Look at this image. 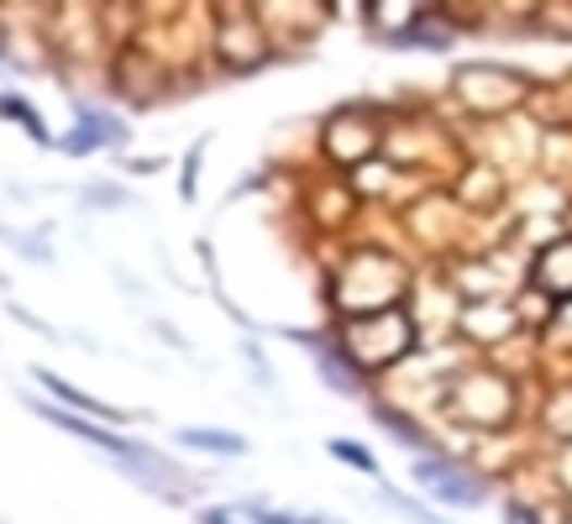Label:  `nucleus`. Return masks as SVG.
<instances>
[{"mask_svg": "<svg viewBox=\"0 0 572 524\" xmlns=\"http://www.w3.org/2000/svg\"><path fill=\"white\" fill-rule=\"evenodd\" d=\"M410 472H415V483L436 488V498H442V503H468V509H473V503H483L478 483H468V477H462L452 462H436V457H431V462H415Z\"/></svg>", "mask_w": 572, "mask_h": 524, "instance_id": "f257e3e1", "label": "nucleus"}, {"mask_svg": "<svg viewBox=\"0 0 572 524\" xmlns=\"http://www.w3.org/2000/svg\"><path fill=\"white\" fill-rule=\"evenodd\" d=\"M542 278H546V289H551V294H572V241H557V247H546Z\"/></svg>", "mask_w": 572, "mask_h": 524, "instance_id": "f03ea898", "label": "nucleus"}, {"mask_svg": "<svg viewBox=\"0 0 572 524\" xmlns=\"http://www.w3.org/2000/svg\"><path fill=\"white\" fill-rule=\"evenodd\" d=\"M37 378L48 383V388H53V394H59L63 404H79L85 409V414H95V420H116L121 409H111V404H100V399H90V394H79V388H74V383H63V378H53V373H37Z\"/></svg>", "mask_w": 572, "mask_h": 524, "instance_id": "7ed1b4c3", "label": "nucleus"}, {"mask_svg": "<svg viewBox=\"0 0 572 524\" xmlns=\"http://www.w3.org/2000/svg\"><path fill=\"white\" fill-rule=\"evenodd\" d=\"M184 446H206V451H221V457H241L247 440L241 436H226V431H179Z\"/></svg>", "mask_w": 572, "mask_h": 524, "instance_id": "20e7f679", "label": "nucleus"}, {"mask_svg": "<svg viewBox=\"0 0 572 524\" xmlns=\"http://www.w3.org/2000/svg\"><path fill=\"white\" fill-rule=\"evenodd\" d=\"M332 457L336 462H347V466H358V472H368V477H378V462L362 451L358 440H332Z\"/></svg>", "mask_w": 572, "mask_h": 524, "instance_id": "39448f33", "label": "nucleus"}, {"mask_svg": "<svg viewBox=\"0 0 572 524\" xmlns=\"http://www.w3.org/2000/svg\"><path fill=\"white\" fill-rule=\"evenodd\" d=\"M0 111H5V116H16V121H22V126H27V132L37 137V142H48V132H42V121L32 116V105H27V100H16V95H0Z\"/></svg>", "mask_w": 572, "mask_h": 524, "instance_id": "423d86ee", "label": "nucleus"}, {"mask_svg": "<svg viewBox=\"0 0 572 524\" xmlns=\"http://www.w3.org/2000/svg\"><path fill=\"white\" fill-rule=\"evenodd\" d=\"M384 498H389V503H394V509H399V514H410V520H415V524H442V520H436V514H425L421 503H410V498H399V494H384Z\"/></svg>", "mask_w": 572, "mask_h": 524, "instance_id": "0eeeda50", "label": "nucleus"}, {"mask_svg": "<svg viewBox=\"0 0 572 524\" xmlns=\"http://www.w3.org/2000/svg\"><path fill=\"white\" fill-rule=\"evenodd\" d=\"M200 524H258L252 514H237V509H211V514H200Z\"/></svg>", "mask_w": 572, "mask_h": 524, "instance_id": "6e6552de", "label": "nucleus"}, {"mask_svg": "<svg viewBox=\"0 0 572 524\" xmlns=\"http://www.w3.org/2000/svg\"><path fill=\"white\" fill-rule=\"evenodd\" d=\"M510 524H536V514H531V509H520V503H510Z\"/></svg>", "mask_w": 572, "mask_h": 524, "instance_id": "1a4fd4ad", "label": "nucleus"}]
</instances>
